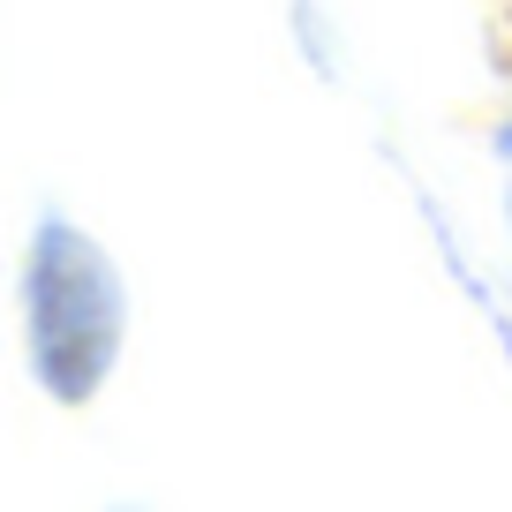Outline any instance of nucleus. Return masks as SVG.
I'll use <instances>...</instances> for the list:
<instances>
[{
	"instance_id": "nucleus-1",
	"label": "nucleus",
	"mask_w": 512,
	"mask_h": 512,
	"mask_svg": "<svg viewBox=\"0 0 512 512\" xmlns=\"http://www.w3.org/2000/svg\"><path fill=\"white\" fill-rule=\"evenodd\" d=\"M121 272L83 226L46 219L31 234V264H23V339H31V369L53 400L83 407L106 384L113 354H121Z\"/></svg>"
}]
</instances>
